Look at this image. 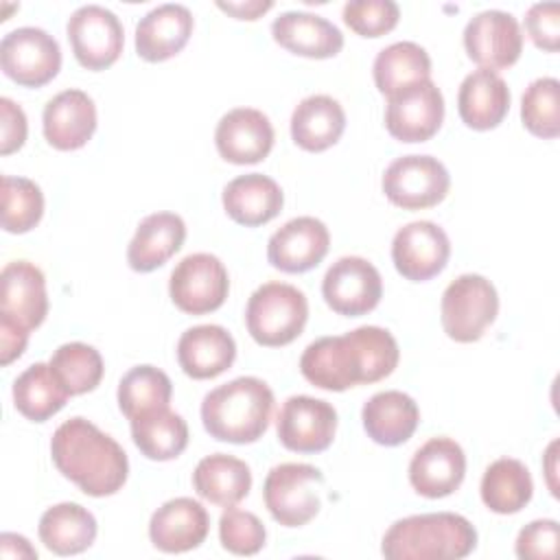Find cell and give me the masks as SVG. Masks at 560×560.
<instances>
[{
	"instance_id": "9c48e42d",
	"label": "cell",
	"mask_w": 560,
	"mask_h": 560,
	"mask_svg": "<svg viewBox=\"0 0 560 560\" xmlns=\"http://www.w3.org/2000/svg\"><path fill=\"white\" fill-rule=\"evenodd\" d=\"M2 72L22 88H42L61 68L59 42L37 26L9 31L0 42Z\"/></svg>"
},
{
	"instance_id": "f546056e",
	"label": "cell",
	"mask_w": 560,
	"mask_h": 560,
	"mask_svg": "<svg viewBox=\"0 0 560 560\" xmlns=\"http://www.w3.org/2000/svg\"><path fill=\"white\" fill-rule=\"evenodd\" d=\"M346 129V112L328 94L302 98L291 114L293 142L311 153H319L339 142Z\"/></svg>"
},
{
	"instance_id": "f6af8a7d",
	"label": "cell",
	"mask_w": 560,
	"mask_h": 560,
	"mask_svg": "<svg viewBox=\"0 0 560 560\" xmlns=\"http://www.w3.org/2000/svg\"><path fill=\"white\" fill-rule=\"evenodd\" d=\"M28 122L24 109L9 96L0 98V153L9 155L26 142Z\"/></svg>"
},
{
	"instance_id": "cb8c5ba5",
	"label": "cell",
	"mask_w": 560,
	"mask_h": 560,
	"mask_svg": "<svg viewBox=\"0 0 560 560\" xmlns=\"http://www.w3.org/2000/svg\"><path fill=\"white\" fill-rule=\"evenodd\" d=\"M236 359L234 337L219 324H199L182 332L177 363L186 376L206 381L223 374Z\"/></svg>"
},
{
	"instance_id": "603a6c76",
	"label": "cell",
	"mask_w": 560,
	"mask_h": 560,
	"mask_svg": "<svg viewBox=\"0 0 560 560\" xmlns=\"http://www.w3.org/2000/svg\"><path fill=\"white\" fill-rule=\"evenodd\" d=\"M195 28L192 13L184 4H160L136 24V52L140 59L158 63L184 50Z\"/></svg>"
},
{
	"instance_id": "5bb4252c",
	"label": "cell",
	"mask_w": 560,
	"mask_h": 560,
	"mask_svg": "<svg viewBox=\"0 0 560 560\" xmlns=\"http://www.w3.org/2000/svg\"><path fill=\"white\" fill-rule=\"evenodd\" d=\"M466 55L483 70H503L518 61L523 52V31L518 20L499 9H488L470 18L464 28Z\"/></svg>"
},
{
	"instance_id": "d590c367",
	"label": "cell",
	"mask_w": 560,
	"mask_h": 560,
	"mask_svg": "<svg viewBox=\"0 0 560 560\" xmlns=\"http://www.w3.org/2000/svg\"><path fill=\"white\" fill-rule=\"evenodd\" d=\"M372 74L378 92L392 96L398 90L431 79V57L416 42H396L376 55Z\"/></svg>"
},
{
	"instance_id": "ab89813d",
	"label": "cell",
	"mask_w": 560,
	"mask_h": 560,
	"mask_svg": "<svg viewBox=\"0 0 560 560\" xmlns=\"http://www.w3.org/2000/svg\"><path fill=\"white\" fill-rule=\"evenodd\" d=\"M44 214L42 188L26 177L2 175V228L9 234L33 230Z\"/></svg>"
},
{
	"instance_id": "4dcf8cb0",
	"label": "cell",
	"mask_w": 560,
	"mask_h": 560,
	"mask_svg": "<svg viewBox=\"0 0 560 560\" xmlns=\"http://www.w3.org/2000/svg\"><path fill=\"white\" fill-rule=\"evenodd\" d=\"M192 488L201 499L221 508H232L249 494L252 470L234 455L214 453L195 466Z\"/></svg>"
},
{
	"instance_id": "4316f807",
	"label": "cell",
	"mask_w": 560,
	"mask_h": 560,
	"mask_svg": "<svg viewBox=\"0 0 560 560\" xmlns=\"http://www.w3.org/2000/svg\"><path fill=\"white\" fill-rule=\"evenodd\" d=\"M221 201L234 223L258 228L280 214L284 195L276 179L262 173H247L225 184Z\"/></svg>"
},
{
	"instance_id": "8fae6325",
	"label": "cell",
	"mask_w": 560,
	"mask_h": 560,
	"mask_svg": "<svg viewBox=\"0 0 560 560\" xmlns=\"http://www.w3.org/2000/svg\"><path fill=\"white\" fill-rule=\"evenodd\" d=\"M74 59L92 72L118 61L125 46V31L118 15L101 4L79 7L66 24Z\"/></svg>"
},
{
	"instance_id": "52a82bcc",
	"label": "cell",
	"mask_w": 560,
	"mask_h": 560,
	"mask_svg": "<svg viewBox=\"0 0 560 560\" xmlns=\"http://www.w3.org/2000/svg\"><path fill=\"white\" fill-rule=\"evenodd\" d=\"M322 470L311 464H278L265 477V508L276 523L284 527H302L313 521L322 508Z\"/></svg>"
},
{
	"instance_id": "ba28073f",
	"label": "cell",
	"mask_w": 560,
	"mask_h": 560,
	"mask_svg": "<svg viewBox=\"0 0 560 560\" xmlns=\"http://www.w3.org/2000/svg\"><path fill=\"white\" fill-rule=\"evenodd\" d=\"M381 186L394 206L424 210L444 201L451 188V175L433 155H402L385 168Z\"/></svg>"
},
{
	"instance_id": "681fc988",
	"label": "cell",
	"mask_w": 560,
	"mask_h": 560,
	"mask_svg": "<svg viewBox=\"0 0 560 560\" xmlns=\"http://www.w3.org/2000/svg\"><path fill=\"white\" fill-rule=\"evenodd\" d=\"M556 448H558V440H553L545 453V475H547V486L551 490L553 497H558V481H556Z\"/></svg>"
},
{
	"instance_id": "2e32d148",
	"label": "cell",
	"mask_w": 560,
	"mask_h": 560,
	"mask_svg": "<svg viewBox=\"0 0 560 560\" xmlns=\"http://www.w3.org/2000/svg\"><path fill=\"white\" fill-rule=\"evenodd\" d=\"M451 241L433 221H411L402 225L392 241V260L396 271L411 282L435 278L448 262Z\"/></svg>"
},
{
	"instance_id": "9a60e30c",
	"label": "cell",
	"mask_w": 560,
	"mask_h": 560,
	"mask_svg": "<svg viewBox=\"0 0 560 560\" xmlns=\"http://www.w3.org/2000/svg\"><path fill=\"white\" fill-rule=\"evenodd\" d=\"M278 440L293 453L326 451L337 431V411L330 402L313 396H291L276 420Z\"/></svg>"
},
{
	"instance_id": "d6a6232c",
	"label": "cell",
	"mask_w": 560,
	"mask_h": 560,
	"mask_svg": "<svg viewBox=\"0 0 560 560\" xmlns=\"http://www.w3.org/2000/svg\"><path fill=\"white\" fill-rule=\"evenodd\" d=\"M129 422L133 444L147 459L168 462L179 457L188 446V424L168 407L140 413Z\"/></svg>"
},
{
	"instance_id": "ac0fdd59",
	"label": "cell",
	"mask_w": 560,
	"mask_h": 560,
	"mask_svg": "<svg viewBox=\"0 0 560 560\" xmlns=\"http://www.w3.org/2000/svg\"><path fill=\"white\" fill-rule=\"evenodd\" d=\"M466 475L464 448L451 438H431L409 462V483L427 499L453 494Z\"/></svg>"
},
{
	"instance_id": "d4e9b609",
	"label": "cell",
	"mask_w": 560,
	"mask_h": 560,
	"mask_svg": "<svg viewBox=\"0 0 560 560\" xmlns=\"http://www.w3.org/2000/svg\"><path fill=\"white\" fill-rule=\"evenodd\" d=\"M273 42L293 55L330 59L343 48L341 31L326 18L308 11H284L271 24Z\"/></svg>"
},
{
	"instance_id": "7dc6e473",
	"label": "cell",
	"mask_w": 560,
	"mask_h": 560,
	"mask_svg": "<svg viewBox=\"0 0 560 560\" xmlns=\"http://www.w3.org/2000/svg\"><path fill=\"white\" fill-rule=\"evenodd\" d=\"M217 7L236 20H258L262 13H267L273 2L271 0H247V2H223L219 0Z\"/></svg>"
},
{
	"instance_id": "60d3db41",
	"label": "cell",
	"mask_w": 560,
	"mask_h": 560,
	"mask_svg": "<svg viewBox=\"0 0 560 560\" xmlns=\"http://www.w3.org/2000/svg\"><path fill=\"white\" fill-rule=\"evenodd\" d=\"M267 529L262 521L245 510L225 508L219 518V540L234 556H254L265 547Z\"/></svg>"
},
{
	"instance_id": "83f0119b",
	"label": "cell",
	"mask_w": 560,
	"mask_h": 560,
	"mask_svg": "<svg viewBox=\"0 0 560 560\" xmlns=\"http://www.w3.org/2000/svg\"><path fill=\"white\" fill-rule=\"evenodd\" d=\"M186 241V223L175 212L144 217L127 247V262L138 273H149L175 256Z\"/></svg>"
},
{
	"instance_id": "8992f818",
	"label": "cell",
	"mask_w": 560,
	"mask_h": 560,
	"mask_svg": "<svg viewBox=\"0 0 560 560\" xmlns=\"http://www.w3.org/2000/svg\"><path fill=\"white\" fill-rule=\"evenodd\" d=\"M497 289L479 273H464L455 278L442 293V328L457 343H472L481 339L486 328L497 319Z\"/></svg>"
},
{
	"instance_id": "277c9868",
	"label": "cell",
	"mask_w": 560,
	"mask_h": 560,
	"mask_svg": "<svg viewBox=\"0 0 560 560\" xmlns=\"http://www.w3.org/2000/svg\"><path fill=\"white\" fill-rule=\"evenodd\" d=\"M477 547V529L455 512L413 514L396 521L383 536L387 560H459Z\"/></svg>"
},
{
	"instance_id": "3957f363",
	"label": "cell",
	"mask_w": 560,
	"mask_h": 560,
	"mask_svg": "<svg viewBox=\"0 0 560 560\" xmlns=\"http://www.w3.org/2000/svg\"><path fill=\"white\" fill-rule=\"evenodd\" d=\"M273 392L256 376H238L208 392L201 422L210 438L230 444H252L269 429Z\"/></svg>"
},
{
	"instance_id": "bcb514c9",
	"label": "cell",
	"mask_w": 560,
	"mask_h": 560,
	"mask_svg": "<svg viewBox=\"0 0 560 560\" xmlns=\"http://www.w3.org/2000/svg\"><path fill=\"white\" fill-rule=\"evenodd\" d=\"M28 343V330L15 324L13 319L0 315V363L9 365L20 359Z\"/></svg>"
},
{
	"instance_id": "e0dca14e",
	"label": "cell",
	"mask_w": 560,
	"mask_h": 560,
	"mask_svg": "<svg viewBox=\"0 0 560 560\" xmlns=\"http://www.w3.org/2000/svg\"><path fill=\"white\" fill-rule=\"evenodd\" d=\"M330 247L328 228L315 217H295L269 236L267 260L284 273H304L317 267Z\"/></svg>"
},
{
	"instance_id": "7c38bea8",
	"label": "cell",
	"mask_w": 560,
	"mask_h": 560,
	"mask_svg": "<svg viewBox=\"0 0 560 560\" xmlns=\"http://www.w3.org/2000/svg\"><path fill=\"white\" fill-rule=\"evenodd\" d=\"M324 302L346 317H359L374 311L383 298L378 269L361 256L335 260L322 280Z\"/></svg>"
},
{
	"instance_id": "5b68a950",
	"label": "cell",
	"mask_w": 560,
	"mask_h": 560,
	"mask_svg": "<svg viewBox=\"0 0 560 560\" xmlns=\"http://www.w3.org/2000/svg\"><path fill=\"white\" fill-rule=\"evenodd\" d=\"M306 319V295L293 284L265 282L247 300V332L265 348H280L295 341L302 335Z\"/></svg>"
},
{
	"instance_id": "484cf974",
	"label": "cell",
	"mask_w": 560,
	"mask_h": 560,
	"mask_svg": "<svg viewBox=\"0 0 560 560\" xmlns=\"http://www.w3.org/2000/svg\"><path fill=\"white\" fill-rule=\"evenodd\" d=\"M457 112L462 122L475 131L499 127L510 112L508 83L492 70H472L459 85Z\"/></svg>"
},
{
	"instance_id": "74e56055",
	"label": "cell",
	"mask_w": 560,
	"mask_h": 560,
	"mask_svg": "<svg viewBox=\"0 0 560 560\" xmlns=\"http://www.w3.org/2000/svg\"><path fill=\"white\" fill-rule=\"evenodd\" d=\"M48 363L70 396H81L96 389L105 372L101 352L83 341L59 346Z\"/></svg>"
},
{
	"instance_id": "b9f144b4",
	"label": "cell",
	"mask_w": 560,
	"mask_h": 560,
	"mask_svg": "<svg viewBox=\"0 0 560 560\" xmlns=\"http://www.w3.org/2000/svg\"><path fill=\"white\" fill-rule=\"evenodd\" d=\"M400 18L392 0H350L343 4V22L361 37H381L389 33Z\"/></svg>"
},
{
	"instance_id": "c3c4849f",
	"label": "cell",
	"mask_w": 560,
	"mask_h": 560,
	"mask_svg": "<svg viewBox=\"0 0 560 560\" xmlns=\"http://www.w3.org/2000/svg\"><path fill=\"white\" fill-rule=\"evenodd\" d=\"M0 549L4 558H37V551L31 547V542L20 534L4 532L0 536Z\"/></svg>"
},
{
	"instance_id": "4fadbf2b",
	"label": "cell",
	"mask_w": 560,
	"mask_h": 560,
	"mask_svg": "<svg viewBox=\"0 0 560 560\" xmlns=\"http://www.w3.org/2000/svg\"><path fill=\"white\" fill-rule=\"evenodd\" d=\"M444 120V96L427 79L387 96L385 127L400 142H424L438 133Z\"/></svg>"
},
{
	"instance_id": "ffe728a7",
	"label": "cell",
	"mask_w": 560,
	"mask_h": 560,
	"mask_svg": "<svg viewBox=\"0 0 560 560\" xmlns=\"http://www.w3.org/2000/svg\"><path fill=\"white\" fill-rule=\"evenodd\" d=\"M0 315L13 319L28 332L48 315L46 278L28 260H13L0 273Z\"/></svg>"
},
{
	"instance_id": "ee69618b",
	"label": "cell",
	"mask_w": 560,
	"mask_h": 560,
	"mask_svg": "<svg viewBox=\"0 0 560 560\" xmlns=\"http://www.w3.org/2000/svg\"><path fill=\"white\" fill-rule=\"evenodd\" d=\"M525 31L529 39L547 52L560 48V4L558 2H536L525 13Z\"/></svg>"
},
{
	"instance_id": "7a4b0ae2",
	"label": "cell",
	"mask_w": 560,
	"mask_h": 560,
	"mask_svg": "<svg viewBox=\"0 0 560 560\" xmlns=\"http://www.w3.org/2000/svg\"><path fill=\"white\" fill-rule=\"evenodd\" d=\"M57 470L90 497L116 494L129 475L122 446L90 420L74 416L57 427L50 440Z\"/></svg>"
},
{
	"instance_id": "30bf717a",
	"label": "cell",
	"mask_w": 560,
	"mask_h": 560,
	"mask_svg": "<svg viewBox=\"0 0 560 560\" xmlns=\"http://www.w3.org/2000/svg\"><path fill=\"white\" fill-rule=\"evenodd\" d=\"M230 291V276L223 262L206 252L190 254L171 271L168 295L188 315H206L223 306Z\"/></svg>"
},
{
	"instance_id": "44dd1931",
	"label": "cell",
	"mask_w": 560,
	"mask_h": 560,
	"mask_svg": "<svg viewBox=\"0 0 560 560\" xmlns=\"http://www.w3.org/2000/svg\"><path fill=\"white\" fill-rule=\"evenodd\" d=\"M210 532L206 508L190 499L177 497L160 505L149 521V538L164 553H184L197 549Z\"/></svg>"
},
{
	"instance_id": "7bdbcfd3",
	"label": "cell",
	"mask_w": 560,
	"mask_h": 560,
	"mask_svg": "<svg viewBox=\"0 0 560 560\" xmlns=\"http://www.w3.org/2000/svg\"><path fill=\"white\" fill-rule=\"evenodd\" d=\"M560 525L553 518H538L525 525L516 536V556L521 560H553L558 556Z\"/></svg>"
},
{
	"instance_id": "7402d4cb",
	"label": "cell",
	"mask_w": 560,
	"mask_h": 560,
	"mask_svg": "<svg viewBox=\"0 0 560 560\" xmlns=\"http://www.w3.org/2000/svg\"><path fill=\"white\" fill-rule=\"evenodd\" d=\"M42 127L50 147L59 151L81 149L96 131V105L83 90H63L46 103Z\"/></svg>"
},
{
	"instance_id": "1f68e13d",
	"label": "cell",
	"mask_w": 560,
	"mask_h": 560,
	"mask_svg": "<svg viewBox=\"0 0 560 560\" xmlns=\"http://www.w3.org/2000/svg\"><path fill=\"white\" fill-rule=\"evenodd\" d=\"M37 534L44 547L52 553L77 556L92 547L96 538V518L79 503H57L42 514Z\"/></svg>"
},
{
	"instance_id": "f1b7e54d",
	"label": "cell",
	"mask_w": 560,
	"mask_h": 560,
	"mask_svg": "<svg viewBox=\"0 0 560 560\" xmlns=\"http://www.w3.org/2000/svg\"><path fill=\"white\" fill-rule=\"evenodd\" d=\"M368 438L381 446L405 444L418 429L420 409L416 400L398 389L374 394L361 409Z\"/></svg>"
},
{
	"instance_id": "836d02e7",
	"label": "cell",
	"mask_w": 560,
	"mask_h": 560,
	"mask_svg": "<svg viewBox=\"0 0 560 560\" xmlns=\"http://www.w3.org/2000/svg\"><path fill=\"white\" fill-rule=\"evenodd\" d=\"M479 492L488 510L497 514H516L532 501L534 481L523 462L501 457L486 468Z\"/></svg>"
},
{
	"instance_id": "e575fe53",
	"label": "cell",
	"mask_w": 560,
	"mask_h": 560,
	"mask_svg": "<svg viewBox=\"0 0 560 560\" xmlns=\"http://www.w3.org/2000/svg\"><path fill=\"white\" fill-rule=\"evenodd\" d=\"M68 396L70 394L50 370V363L28 365L13 383V405L31 422L52 418L63 409Z\"/></svg>"
},
{
	"instance_id": "d6986e66",
	"label": "cell",
	"mask_w": 560,
	"mask_h": 560,
	"mask_svg": "<svg viewBox=\"0 0 560 560\" xmlns=\"http://www.w3.org/2000/svg\"><path fill=\"white\" fill-rule=\"evenodd\" d=\"M214 144L225 162L256 164L271 153L273 127L260 109L236 107L221 116Z\"/></svg>"
},
{
	"instance_id": "f35d334b",
	"label": "cell",
	"mask_w": 560,
	"mask_h": 560,
	"mask_svg": "<svg viewBox=\"0 0 560 560\" xmlns=\"http://www.w3.org/2000/svg\"><path fill=\"white\" fill-rule=\"evenodd\" d=\"M523 127L536 138H558L560 133V83L553 77L534 79L521 98Z\"/></svg>"
},
{
	"instance_id": "6da1fadb",
	"label": "cell",
	"mask_w": 560,
	"mask_h": 560,
	"mask_svg": "<svg viewBox=\"0 0 560 560\" xmlns=\"http://www.w3.org/2000/svg\"><path fill=\"white\" fill-rule=\"evenodd\" d=\"M400 359L394 335L381 326H359L346 335L322 337L300 357L302 376L326 392H343L389 376Z\"/></svg>"
},
{
	"instance_id": "8d00e7d4",
	"label": "cell",
	"mask_w": 560,
	"mask_h": 560,
	"mask_svg": "<svg viewBox=\"0 0 560 560\" xmlns=\"http://www.w3.org/2000/svg\"><path fill=\"white\" fill-rule=\"evenodd\" d=\"M118 409L125 418H136L140 413L168 407L173 396L171 378L153 365L131 368L118 383Z\"/></svg>"
}]
</instances>
